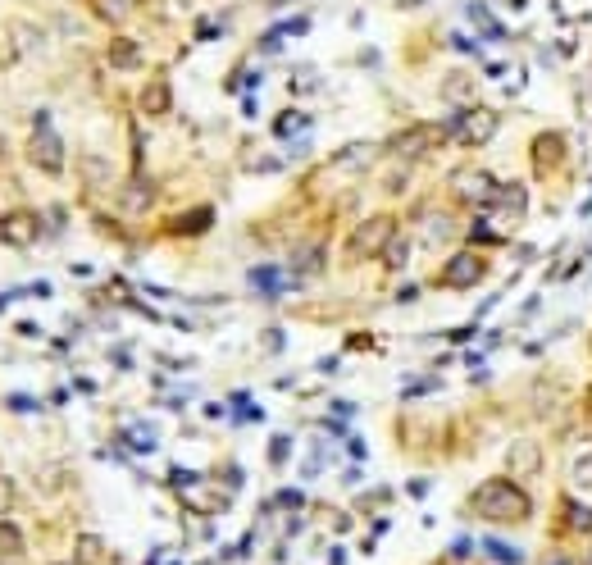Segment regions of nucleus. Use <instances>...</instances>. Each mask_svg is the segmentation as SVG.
Instances as JSON below:
<instances>
[{
  "instance_id": "1",
  "label": "nucleus",
  "mask_w": 592,
  "mask_h": 565,
  "mask_svg": "<svg viewBox=\"0 0 592 565\" xmlns=\"http://www.w3.org/2000/svg\"><path fill=\"white\" fill-rule=\"evenodd\" d=\"M470 511L483 515V520H492V524H520V520H529L533 502H529V493L515 488L511 479H488V483L474 488Z\"/></svg>"
},
{
  "instance_id": "2",
  "label": "nucleus",
  "mask_w": 592,
  "mask_h": 565,
  "mask_svg": "<svg viewBox=\"0 0 592 565\" xmlns=\"http://www.w3.org/2000/svg\"><path fill=\"white\" fill-rule=\"evenodd\" d=\"M397 237V224H392V215H369L365 224L356 228V233L347 237V256L351 260H369V256H383L388 251V242Z\"/></svg>"
},
{
  "instance_id": "3",
  "label": "nucleus",
  "mask_w": 592,
  "mask_h": 565,
  "mask_svg": "<svg viewBox=\"0 0 592 565\" xmlns=\"http://www.w3.org/2000/svg\"><path fill=\"white\" fill-rule=\"evenodd\" d=\"M497 110H488V105H465V110L456 114V124H451V133H456V142L465 146H483L497 137Z\"/></svg>"
},
{
  "instance_id": "4",
  "label": "nucleus",
  "mask_w": 592,
  "mask_h": 565,
  "mask_svg": "<svg viewBox=\"0 0 592 565\" xmlns=\"http://www.w3.org/2000/svg\"><path fill=\"white\" fill-rule=\"evenodd\" d=\"M28 165L41 169V174H64V137L55 128L37 124V133L28 137Z\"/></svg>"
},
{
  "instance_id": "5",
  "label": "nucleus",
  "mask_w": 592,
  "mask_h": 565,
  "mask_svg": "<svg viewBox=\"0 0 592 565\" xmlns=\"http://www.w3.org/2000/svg\"><path fill=\"white\" fill-rule=\"evenodd\" d=\"M433 146H438V128L419 124V128H406V133H397L388 142L392 155H401V160H419V155H429Z\"/></svg>"
},
{
  "instance_id": "6",
  "label": "nucleus",
  "mask_w": 592,
  "mask_h": 565,
  "mask_svg": "<svg viewBox=\"0 0 592 565\" xmlns=\"http://www.w3.org/2000/svg\"><path fill=\"white\" fill-rule=\"evenodd\" d=\"M483 278V260L474 256V251H460V256H451V265L442 269V283L447 288H474Z\"/></svg>"
},
{
  "instance_id": "7",
  "label": "nucleus",
  "mask_w": 592,
  "mask_h": 565,
  "mask_svg": "<svg viewBox=\"0 0 592 565\" xmlns=\"http://www.w3.org/2000/svg\"><path fill=\"white\" fill-rule=\"evenodd\" d=\"M529 160H533V169H538V174H552V169L565 160V137H561V133H542V137H533Z\"/></svg>"
},
{
  "instance_id": "8",
  "label": "nucleus",
  "mask_w": 592,
  "mask_h": 565,
  "mask_svg": "<svg viewBox=\"0 0 592 565\" xmlns=\"http://www.w3.org/2000/svg\"><path fill=\"white\" fill-rule=\"evenodd\" d=\"M451 187H456L460 201H492V192H497L492 174H483V169H460V174L451 178Z\"/></svg>"
},
{
  "instance_id": "9",
  "label": "nucleus",
  "mask_w": 592,
  "mask_h": 565,
  "mask_svg": "<svg viewBox=\"0 0 592 565\" xmlns=\"http://www.w3.org/2000/svg\"><path fill=\"white\" fill-rule=\"evenodd\" d=\"M151 201H155V192H151V183H146V178H133V183L119 192V210H123V215H146V210H151Z\"/></svg>"
},
{
  "instance_id": "10",
  "label": "nucleus",
  "mask_w": 592,
  "mask_h": 565,
  "mask_svg": "<svg viewBox=\"0 0 592 565\" xmlns=\"http://www.w3.org/2000/svg\"><path fill=\"white\" fill-rule=\"evenodd\" d=\"M0 233L10 237L14 247H32V242H37V219H32L28 210H19V215H10L0 224Z\"/></svg>"
},
{
  "instance_id": "11",
  "label": "nucleus",
  "mask_w": 592,
  "mask_h": 565,
  "mask_svg": "<svg viewBox=\"0 0 592 565\" xmlns=\"http://www.w3.org/2000/svg\"><path fill=\"white\" fill-rule=\"evenodd\" d=\"M506 461H511V470H520V474H538L542 470V447L533 438H520Z\"/></svg>"
},
{
  "instance_id": "12",
  "label": "nucleus",
  "mask_w": 592,
  "mask_h": 565,
  "mask_svg": "<svg viewBox=\"0 0 592 565\" xmlns=\"http://www.w3.org/2000/svg\"><path fill=\"white\" fill-rule=\"evenodd\" d=\"M524 201H529V192H524L520 183H506V187H497V192H492V206H501L511 219L524 215Z\"/></svg>"
},
{
  "instance_id": "13",
  "label": "nucleus",
  "mask_w": 592,
  "mask_h": 565,
  "mask_svg": "<svg viewBox=\"0 0 592 565\" xmlns=\"http://www.w3.org/2000/svg\"><path fill=\"white\" fill-rule=\"evenodd\" d=\"M110 160H105V155H87V160H82V183L92 187V192H101V187H110Z\"/></svg>"
},
{
  "instance_id": "14",
  "label": "nucleus",
  "mask_w": 592,
  "mask_h": 565,
  "mask_svg": "<svg viewBox=\"0 0 592 565\" xmlns=\"http://www.w3.org/2000/svg\"><path fill=\"white\" fill-rule=\"evenodd\" d=\"M110 64H114V69H123V73L137 69V64H142V46L128 42V37H114V42H110Z\"/></svg>"
},
{
  "instance_id": "15",
  "label": "nucleus",
  "mask_w": 592,
  "mask_h": 565,
  "mask_svg": "<svg viewBox=\"0 0 592 565\" xmlns=\"http://www.w3.org/2000/svg\"><path fill=\"white\" fill-rule=\"evenodd\" d=\"M19 556H23V534H19V524L0 520V561H19Z\"/></svg>"
},
{
  "instance_id": "16",
  "label": "nucleus",
  "mask_w": 592,
  "mask_h": 565,
  "mask_svg": "<svg viewBox=\"0 0 592 565\" xmlns=\"http://www.w3.org/2000/svg\"><path fill=\"white\" fill-rule=\"evenodd\" d=\"M92 10L101 14L105 23H114V28H119V23L133 14V0H92Z\"/></svg>"
},
{
  "instance_id": "17",
  "label": "nucleus",
  "mask_w": 592,
  "mask_h": 565,
  "mask_svg": "<svg viewBox=\"0 0 592 565\" xmlns=\"http://www.w3.org/2000/svg\"><path fill=\"white\" fill-rule=\"evenodd\" d=\"M442 96H447L451 105L470 101V96H474V83H470V78H465V73H447V83H442Z\"/></svg>"
},
{
  "instance_id": "18",
  "label": "nucleus",
  "mask_w": 592,
  "mask_h": 565,
  "mask_svg": "<svg viewBox=\"0 0 592 565\" xmlns=\"http://www.w3.org/2000/svg\"><path fill=\"white\" fill-rule=\"evenodd\" d=\"M142 110H146V114H164V110H169V87H164V83L146 87V96H142Z\"/></svg>"
},
{
  "instance_id": "19",
  "label": "nucleus",
  "mask_w": 592,
  "mask_h": 565,
  "mask_svg": "<svg viewBox=\"0 0 592 565\" xmlns=\"http://www.w3.org/2000/svg\"><path fill=\"white\" fill-rule=\"evenodd\" d=\"M378 155V146H347V151L337 155V165H351V169H360V165H369Z\"/></svg>"
},
{
  "instance_id": "20",
  "label": "nucleus",
  "mask_w": 592,
  "mask_h": 565,
  "mask_svg": "<svg viewBox=\"0 0 592 565\" xmlns=\"http://www.w3.org/2000/svg\"><path fill=\"white\" fill-rule=\"evenodd\" d=\"M383 260H388V269H401L410 260V242H401V237H392L388 251H383Z\"/></svg>"
},
{
  "instance_id": "21",
  "label": "nucleus",
  "mask_w": 592,
  "mask_h": 565,
  "mask_svg": "<svg viewBox=\"0 0 592 565\" xmlns=\"http://www.w3.org/2000/svg\"><path fill=\"white\" fill-rule=\"evenodd\" d=\"M14 502H19V488H14V479L0 474V511H14Z\"/></svg>"
},
{
  "instance_id": "22",
  "label": "nucleus",
  "mask_w": 592,
  "mask_h": 565,
  "mask_svg": "<svg viewBox=\"0 0 592 565\" xmlns=\"http://www.w3.org/2000/svg\"><path fill=\"white\" fill-rule=\"evenodd\" d=\"M570 524L588 534V529H592V511H583V506H574V502H570Z\"/></svg>"
},
{
  "instance_id": "23",
  "label": "nucleus",
  "mask_w": 592,
  "mask_h": 565,
  "mask_svg": "<svg viewBox=\"0 0 592 565\" xmlns=\"http://www.w3.org/2000/svg\"><path fill=\"white\" fill-rule=\"evenodd\" d=\"M92 556H101V543H96V538H82V543H78V561H92Z\"/></svg>"
},
{
  "instance_id": "24",
  "label": "nucleus",
  "mask_w": 592,
  "mask_h": 565,
  "mask_svg": "<svg viewBox=\"0 0 592 565\" xmlns=\"http://www.w3.org/2000/svg\"><path fill=\"white\" fill-rule=\"evenodd\" d=\"M269 456H274V465H278V461H283V456H287V438H278V442H274V447H269Z\"/></svg>"
},
{
  "instance_id": "25",
  "label": "nucleus",
  "mask_w": 592,
  "mask_h": 565,
  "mask_svg": "<svg viewBox=\"0 0 592 565\" xmlns=\"http://www.w3.org/2000/svg\"><path fill=\"white\" fill-rule=\"evenodd\" d=\"M55 565H82V561H55Z\"/></svg>"
},
{
  "instance_id": "26",
  "label": "nucleus",
  "mask_w": 592,
  "mask_h": 565,
  "mask_svg": "<svg viewBox=\"0 0 592 565\" xmlns=\"http://www.w3.org/2000/svg\"><path fill=\"white\" fill-rule=\"evenodd\" d=\"M552 565H565V561H552Z\"/></svg>"
}]
</instances>
